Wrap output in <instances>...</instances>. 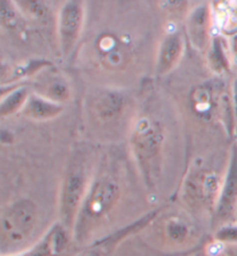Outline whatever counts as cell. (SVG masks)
Instances as JSON below:
<instances>
[{"label": "cell", "mask_w": 237, "mask_h": 256, "mask_svg": "<svg viewBox=\"0 0 237 256\" xmlns=\"http://www.w3.org/2000/svg\"><path fill=\"white\" fill-rule=\"evenodd\" d=\"M120 187L111 176H99L89 186L75 222L73 234L78 242H84L108 217L117 204Z\"/></svg>", "instance_id": "obj_1"}, {"label": "cell", "mask_w": 237, "mask_h": 256, "mask_svg": "<svg viewBox=\"0 0 237 256\" xmlns=\"http://www.w3.org/2000/svg\"><path fill=\"white\" fill-rule=\"evenodd\" d=\"M39 224V209L29 198H20L3 209L0 247L3 256H14L33 238Z\"/></svg>", "instance_id": "obj_2"}, {"label": "cell", "mask_w": 237, "mask_h": 256, "mask_svg": "<svg viewBox=\"0 0 237 256\" xmlns=\"http://www.w3.org/2000/svg\"><path fill=\"white\" fill-rule=\"evenodd\" d=\"M89 190L87 172L82 164L73 163L67 168L59 196L60 226L73 232L79 212Z\"/></svg>", "instance_id": "obj_3"}, {"label": "cell", "mask_w": 237, "mask_h": 256, "mask_svg": "<svg viewBox=\"0 0 237 256\" xmlns=\"http://www.w3.org/2000/svg\"><path fill=\"white\" fill-rule=\"evenodd\" d=\"M221 187L220 180L214 173L198 172L191 174L184 185V201L195 210L215 212L219 201Z\"/></svg>", "instance_id": "obj_4"}, {"label": "cell", "mask_w": 237, "mask_h": 256, "mask_svg": "<svg viewBox=\"0 0 237 256\" xmlns=\"http://www.w3.org/2000/svg\"><path fill=\"white\" fill-rule=\"evenodd\" d=\"M161 136L155 125L149 122H141L138 125L133 136V149L138 163L147 184L153 182L155 173V160L160 148Z\"/></svg>", "instance_id": "obj_5"}, {"label": "cell", "mask_w": 237, "mask_h": 256, "mask_svg": "<svg viewBox=\"0 0 237 256\" xmlns=\"http://www.w3.org/2000/svg\"><path fill=\"white\" fill-rule=\"evenodd\" d=\"M237 206V148L232 152L230 164L221 187L214 218L215 223L225 224L234 216Z\"/></svg>", "instance_id": "obj_6"}, {"label": "cell", "mask_w": 237, "mask_h": 256, "mask_svg": "<svg viewBox=\"0 0 237 256\" xmlns=\"http://www.w3.org/2000/svg\"><path fill=\"white\" fill-rule=\"evenodd\" d=\"M82 6L78 2H66L62 8L59 16V37L62 51L69 54L77 43L82 24Z\"/></svg>", "instance_id": "obj_7"}, {"label": "cell", "mask_w": 237, "mask_h": 256, "mask_svg": "<svg viewBox=\"0 0 237 256\" xmlns=\"http://www.w3.org/2000/svg\"><path fill=\"white\" fill-rule=\"evenodd\" d=\"M209 13L207 7H199L189 20V35L195 48L201 50L207 43Z\"/></svg>", "instance_id": "obj_8"}, {"label": "cell", "mask_w": 237, "mask_h": 256, "mask_svg": "<svg viewBox=\"0 0 237 256\" xmlns=\"http://www.w3.org/2000/svg\"><path fill=\"white\" fill-rule=\"evenodd\" d=\"M180 52H182V40H180L178 34H172V35L165 37L160 50L157 70L161 73H165V72L172 68L175 64L177 62Z\"/></svg>", "instance_id": "obj_9"}, {"label": "cell", "mask_w": 237, "mask_h": 256, "mask_svg": "<svg viewBox=\"0 0 237 256\" xmlns=\"http://www.w3.org/2000/svg\"><path fill=\"white\" fill-rule=\"evenodd\" d=\"M163 228L165 239L176 246L185 244L190 238V225L179 217H170L165 222Z\"/></svg>", "instance_id": "obj_10"}, {"label": "cell", "mask_w": 237, "mask_h": 256, "mask_svg": "<svg viewBox=\"0 0 237 256\" xmlns=\"http://www.w3.org/2000/svg\"><path fill=\"white\" fill-rule=\"evenodd\" d=\"M62 111V108L56 103L45 100L40 97H30L26 105V112L35 119H49L56 116Z\"/></svg>", "instance_id": "obj_11"}, {"label": "cell", "mask_w": 237, "mask_h": 256, "mask_svg": "<svg viewBox=\"0 0 237 256\" xmlns=\"http://www.w3.org/2000/svg\"><path fill=\"white\" fill-rule=\"evenodd\" d=\"M123 106L122 97L115 92H107L97 100L96 108L104 118H111L117 116Z\"/></svg>", "instance_id": "obj_12"}, {"label": "cell", "mask_w": 237, "mask_h": 256, "mask_svg": "<svg viewBox=\"0 0 237 256\" xmlns=\"http://www.w3.org/2000/svg\"><path fill=\"white\" fill-rule=\"evenodd\" d=\"M26 98H27V92H26V89H20L18 92H14L12 95H10L7 98L3 100L0 114H2V116L12 114V112H14L18 108H20L25 103Z\"/></svg>", "instance_id": "obj_13"}, {"label": "cell", "mask_w": 237, "mask_h": 256, "mask_svg": "<svg viewBox=\"0 0 237 256\" xmlns=\"http://www.w3.org/2000/svg\"><path fill=\"white\" fill-rule=\"evenodd\" d=\"M208 59L210 66H212V68L215 72H222L225 68V66H227L222 46H221L219 40H214L213 48L210 51Z\"/></svg>", "instance_id": "obj_14"}, {"label": "cell", "mask_w": 237, "mask_h": 256, "mask_svg": "<svg viewBox=\"0 0 237 256\" xmlns=\"http://www.w3.org/2000/svg\"><path fill=\"white\" fill-rule=\"evenodd\" d=\"M215 239L221 244H237V226L235 225H222L216 230Z\"/></svg>", "instance_id": "obj_15"}, {"label": "cell", "mask_w": 237, "mask_h": 256, "mask_svg": "<svg viewBox=\"0 0 237 256\" xmlns=\"http://www.w3.org/2000/svg\"><path fill=\"white\" fill-rule=\"evenodd\" d=\"M18 4L26 13L30 15V16H33L34 18H45V14L48 13L47 7H44V5H42L39 2H32V0H29V2H19Z\"/></svg>", "instance_id": "obj_16"}, {"label": "cell", "mask_w": 237, "mask_h": 256, "mask_svg": "<svg viewBox=\"0 0 237 256\" xmlns=\"http://www.w3.org/2000/svg\"><path fill=\"white\" fill-rule=\"evenodd\" d=\"M228 8H224L223 12H221L220 15H223V29L227 32H234L237 30V6L236 2L230 4ZM221 24V26H222Z\"/></svg>", "instance_id": "obj_17"}, {"label": "cell", "mask_w": 237, "mask_h": 256, "mask_svg": "<svg viewBox=\"0 0 237 256\" xmlns=\"http://www.w3.org/2000/svg\"><path fill=\"white\" fill-rule=\"evenodd\" d=\"M195 110L206 111L209 108L210 105V94L207 89H197L193 96Z\"/></svg>", "instance_id": "obj_18"}, {"label": "cell", "mask_w": 237, "mask_h": 256, "mask_svg": "<svg viewBox=\"0 0 237 256\" xmlns=\"http://www.w3.org/2000/svg\"><path fill=\"white\" fill-rule=\"evenodd\" d=\"M48 96L50 97V100H66L69 97V88L62 82H54L49 86Z\"/></svg>", "instance_id": "obj_19"}, {"label": "cell", "mask_w": 237, "mask_h": 256, "mask_svg": "<svg viewBox=\"0 0 237 256\" xmlns=\"http://www.w3.org/2000/svg\"><path fill=\"white\" fill-rule=\"evenodd\" d=\"M224 256H237V244H228L223 250Z\"/></svg>", "instance_id": "obj_20"}, {"label": "cell", "mask_w": 237, "mask_h": 256, "mask_svg": "<svg viewBox=\"0 0 237 256\" xmlns=\"http://www.w3.org/2000/svg\"><path fill=\"white\" fill-rule=\"evenodd\" d=\"M234 103H235V108H236V114H237V80L234 84Z\"/></svg>", "instance_id": "obj_21"}, {"label": "cell", "mask_w": 237, "mask_h": 256, "mask_svg": "<svg viewBox=\"0 0 237 256\" xmlns=\"http://www.w3.org/2000/svg\"><path fill=\"white\" fill-rule=\"evenodd\" d=\"M235 214L237 216V206H236V212H235Z\"/></svg>", "instance_id": "obj_22"}, {"label": "cell", "mask_w": 237, "mask_h": 256, "mask_svg": "<svg viewBox=\"0 0 237 256\" xmlns=\"http://www.w3.org/2000/svg\"><path fill=\"white\" fill-rule=\"evenodd\" d=\"M236 48H237V42H236Z\"/></svg>", "instance_id": "obj_23"}]
</instances>
